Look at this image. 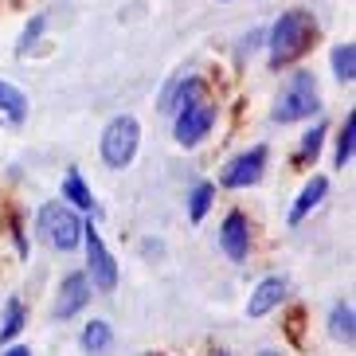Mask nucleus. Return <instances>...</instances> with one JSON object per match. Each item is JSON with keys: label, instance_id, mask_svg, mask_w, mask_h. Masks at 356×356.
<instances>
[{"label": "nucleus", "instance_id": "4468645a", "mask_svg": "<svg viewBox=\"0 0 356 356\" xmlns=\"http://www.w3.org/2000/svg\"><path fill=\"white\" fill-rule=\"evenodd\" d=\"M325 192H329V180H325V177L309 180V184L302 188V196H298V204H293V211H290V223H302L305 216H309V211L325 200Z\"/></svg>", "mask_w": 356, "mask_h": 356}, {"label": "nucleus", "instance_id": "1a4fd4ad", "mask_svg": "<svg viewBox=\"0 0 356 356\" xmlns=\"http://www.w3.org/2000/svg\"><path fill=\"white\" fill-rule=\"evenodd\" d=\"M200 98H204V79H196V74H180V79H172V83L165 86L157 110L161 114H177V110L200 102Z\"/></svg>", "mask_w": 356, "mask_h": 356}, {"label": "nucleus", "instance_id": "a878e982", "mask_svg": "<svg viewBox=\"0 0 356 356\" xmlns=\"http://www.w3.org/2000/svg\"><path fill=\"white\" fill-rule=\"evenodd\" d=\"M145 356H153V353H145Z\"/></svg>", "mask_w": 356, "mask_h": 356}, {"label": "nucleus", "instance_id": "4be33fe9", "mask_svg": "<svg viewBox=\"0 0 356 356\" xmlns=\"http://www.w3.org/2000/svg\"><path fill=\"white\" fill-rule=\"evenodd\" d=\"M43 28H47V16H35V20L28 24V28H24L20 43H16V55H28V51H32V43H40Z\"/></svg>", "mask_w": 356, "mask_h": 356}, {"label": "nucleus", "instance_id": "f3484780", "mask_svg": "<svg viewBox=\"0 0 356 356\" xmlns=\"http://www.w3.org/2000/svg\"><path fill=\"white\" fill-rule=\"evenodd\" d=\"M0 114H8L12 122H24L28 118V98H24V90L4 83V79H0Z\"/></svg>", "mask_w": 356, "mask_h": 356}, {"label": "nucleus", "instance_id": "dca6fc26", "mask_svg": "<svg viewBox=\"0 0 356 356\" xmlns=\"http://www.w3.org/2000/svg\"><path fill=\"white\" fill-rule=\"evenodd\" d=\"M24 321H28L24 302H20V298H8V302H4V325H0V345H12V341L20 337Z\"/></svg>", "mask_w": 356, "mask_h": 356}, {"label": "nucleus", "instance_id": "393cba45", "mask_svg": "<svg viewBox=\"0 0 356 356\" xmlns=\"http://www.w3.org/2000/svg\"><path fill=\"white\" fill-rule=\"evenodd\" d=\"M216 356H227V353H216Z\"/></svg>", "mask_w": 356, "mask_h": 356}, {"label": "nucleus", "instance_id": "412c9836", "mask_svg": "<svg viewBox=\"0 0 356 356\" xmlns=\"http://www.w3.org/2000/svg\"><path fill=\"white\" fill-rule=\"evenodd\" d=\"M321 141H325V126L317 122V126L302 137V145H298V161H317V153H321Z\"/></svg>", "mask_w": 356, "mask_h": 356}, {"label": "nucleus", "instance_id": "423d86ee", "mask_svg": "<svg viewBox=\"0 0 356 356\" xmlns=\"http://www.w3.org/2000/svg\"><path fill=\"white\" fill-rule=\"evenodd\" d=\"M211 126H216V106H211L208 98H200V102L177 110V126H172V134H177V141L184 149H192V145H200V141L211 134Z\"/></svg>", "mask_w": 356, "mask_h": 356}, {"label": "nucleus", "instance_id": "6ab92c4d", "mask_svg": "<svg viewBox=\"0 0 356 356\" xmlns=\"http://www.w3.org/2000/svg\"><path fill=\"white\" fill-rule=\"evenodd\" d=\"M211 196H216V188H211L208 180H200L196 188H192V196H188V220H192V223H200L204 216H208Z\"/></svg>", "mask_w": 356, "mask_h": 356}, {"label": "nucleus", "instance_id": "20e7f679", "mask_svg": "<svg viewBox=\"0 0 356 356\" xmlns=\"http://www.w3.org/2000/svg\"><path fill=\"white\" fill-rule=\"evenodd\" d=\"M137 145H141V126H137L134 114H118L114 122L102 129V161L110 168L134 165Z\"/></svg>", "mask_w": 356, "mask_h": 356}, {"label": "nucleus", "instance_id": "9d476101", "mask_svg": "<svg viewBox=\"0 0 356 356\" xmlns=\"http://www.w3.org/2000/svg\"><path fill=\"white\" fill-rule=\"evenodd\" d=\"M86 302H90V278H86L83 270H74L63 278V286H59V298H55V317H74L79 309H86Z\"/></svg>", "mask_w": 356, "mask_h": 356}, {"label": "nucleus", "instance_id": "aec40b11", "mask_svg": "<svg viewBox=\"0 0 356 356\" xmlns=\"http://www.w3.org/2000/svg\"><path fill=\"white\" fill-rule=\"evenodd\" d=\"M353 137H356V114H345V126L337 137V168H345L353 161Z\"/></svg>", "mask_w": 356, "mask_h": 356}, {"label": "nucleus", "instance_id": "0eeeda50", "mask_svg": "<svg viewBox=\"0 0 356 356\" xmlns=\"http://www.w3.org/2000/svg\"><path fill=\"white\" fill-rule=\"evenodd\" d=\"M262 172H266V145H254V149H247V153H239V157L223 168L220 184L223 188H251V184L262 180Z\"/></svg>", "mask_w": 356, "mask_h": 356}, {"label": "nucleus", "instance_id": "a211bd4d", "mask_svg": "<svg viewBox=\"0 0 356 356\" xmlns=\"http://www.w3.org/2000/svg\"><path fill=\"white\" fill-rule=\"evenodd\" d=\"M329 59H333V74H337V79H341V83H353V79H356V47H353V43H337Z\"/></svg>", "mask_w": 356, "mask_h": 356}, {"label": "nucleus", "instance_id": "b1692460", "mask_svg": "<svg viewBox=\"0 0 356 356\" xmlns=\"http://www.w3.org/2000/svg\"><path fill=\"white\" fill-rule=\"evenodd\" d=\"M259 356H282V353H270V348H266V353H259Z\"/></svg>", "mask_w": 356, "mask_h": 356}, {"label": "nucleus", "instance_id": "f8f14e48", "mask_svg": "<svg viewBox=\"0 0 356 356\" xmlns=\"http://www.w3.org/2000/svg\"><path fill=\"white\" fill-rule=\"evenodd\" d=\"M329 333H333V341H341V345H353L356 341V314L348 302H337L333 309H329Z\"/></svg>", "mask_w": 356, "mask_h": 356}, {"label": "nucleus", "instance_id": "6e6552de", "mask_svg": "<svg viewBox=\"0 0 356 356\" xmlns=\"http://www.w3.org/2000/svg\"><path fill=\"white\" fill-rule=\"evenodd\" d=\"M220 247L231 262H243L251 254V220L243 211H227V220L220 227Z\"/></svg>", "mask_w": 356, "mask_h": 356}, {"label": "nucleus", "instance_id": "9b49d317", "mask_svg": "<svg viewBox=\"0 0 356 356\" xmlns=\"http://www.w3.org/2000/svg\"><path fill=\"white\" fill-rule=\"evenodd\" d=\"M286 278H278V274H270V278H262L259 286H254V293H251V302H247V317H266L270 309H278V305L286 302Z\"/></svg>", "mask_w": 356, "mask_h": 356}, {"label": "nucleus", "instance_id": "ddd939ff", "mask_svg": "<svg viewBox=\"0 0 356 356\" xmlns=\"http://www.w3.org/2000/svg\"><path fill=\"white\" fill-rule=\"evenodd\" d=\"M63 200L74 211H95V196H90V188H86V180H83L79 168H71L63 177Z\"/></svg>", "mask_w": 356, "mask_h": 356}, {"label": "nucleus", "instance_id": "7ed1b4c3", "mask_svg": "<svg viewBox=\"0 0 356 356\" xmlns=\"http://www.w3.org/2000/svg\"><path fill=\"white\" fill-rule=\"evenodd\" d=\"M40 235L47 247H55V251H74L79 243H83V211H74L67 200H51V204H43L40 208Z\"/></svg>", "mask_w": 356, "mask_h": 356}, {"label": "nucleus", "instance_id": "2eb2a0df", "mask_svg": "<svg viewBox=\"0 0 356 356\" xmlns=\"http://www.w3.org/2000/svg\"><path fill=\"white\" fill-rule=\"evenodd\" d=\"M79 345H83V353H90V356H102L106 348L114 345V329L106 321H90L83 329V337H79Z\"/></svg>", "mask_w": 356, "mask_h": 356}, {"label": "nucleus", "instance_id": "5701e85b", "mask_svg": "<svg viewBox=\"0 0 356 356\" xmlns=\"http://www.w3.org/2000/svg\"><path fill=\"white\" fill-rule=\"evenodd\" d=\"M4 356H32V348H24V345H12V348H4Z\"/></svg>", "mask_w": 356, "mask_h": 356}, {"label": "nucleus", "instance_id": "f03ea898", "mask_svg": "<svg viewBox=\"0 0 356 356\" xmlns=\"http://www.w3.org/2000/svg\"><path fill=\"white\" fill-rule=\"evenodd\" d=\"M317 110H321V90H317V79L309 71H298V74H290V79H286L282 95L274 98L270 118H274V122H282V126H290V122L314 118Z\"/></svg>", "mask_w": 356, "mask_h": 356}, {"label": "nucleus", "instance_id": "39448f33", "mask_svg": "<svg viewBox=\"0 0 356 356\" xmlns=\"http://www.w3.org/2000/svg\"><path fill=\"white\" fill-rule=\"evenodd\" d=\"M83 243H86V278L95 282V290L114 293L118 290V262L110 259V251H106L102 235L95 231V223L83 227Z\"/></svg>", "mask_w": 356, "mask_h": 356}, {"label": "nucleus", "instance_id": "f257e3e1", "mask_svg": "<svg viewBox=\"0 0 356 356\" xmlns=\"http://www.w3.org/2000/svg\"><path fill=\"white\" fill-rule=\"evenodd\" d=\"M314 35H317V24L305 8L282 12L270 28V67H286L298 55H305V47L314 43Z\"/></svg>", "mask_w": 356, "mask_h": 356}]
</instances>
